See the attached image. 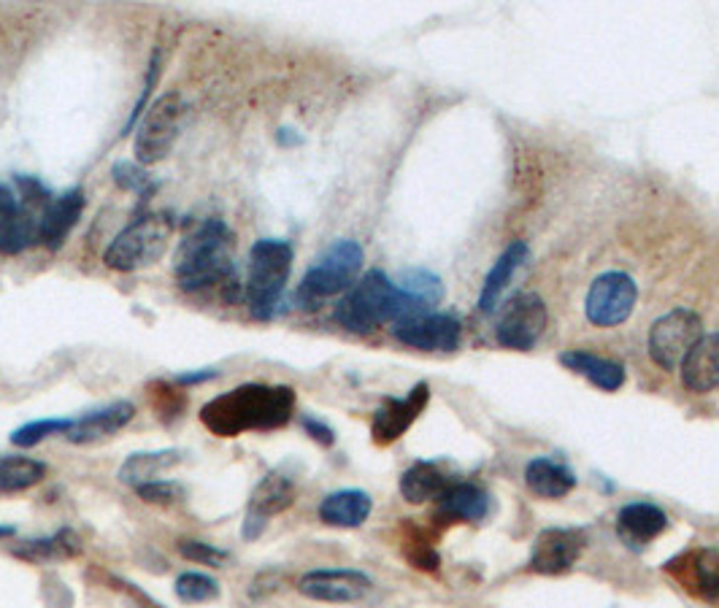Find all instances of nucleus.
<instances>
[{"label":"nucleus","instance_id":"nucleus-1","mask_svg":"<svg viewBox=\"0 0 719 608\" xmlns=\"http://www.w3.org/2000/svg\"><path fill=\"white\" fill-rule=\"evenodd\" d=\"M295 414V390L287 384H242L201 409V422L219 439L279 430Z\"/></svg>","mask_w":719,"mask_h":608},{"label":"nucleus","instance_id":"nucleus-2","mask_svg":"<svg viewBox=\"0 0 719 608\" xmlns=\"http://www.w3.org/2000/svg\"><path fill=\"white\" fill-rule=\"evenodd\" d=\"M236 233L223 219H206L195 227L176 249L174 276L184 292H203L208 287H223L227 303L238 300V268H236Z\"/></svg>","mask_w":719,"mask_h":608},{"label":"nucleus","instance_id":"nucleus-3","mask_svg":"<svg viewBox=\"0 0 719 608\" xmlns=\"http://www.w3.org/2000/svg\"><path fill=\"white\" fill-rule=\"evenodd\" d=\"M420 315H430V311L398 290L396 281L382 270H368L366 276H360L352 290L343 292L336 306V322L358 336L371 333L384 322L396 324L401 319Z\"/></svg>","mask_w":719,"mask_h":608},{"label":"nucleus","instance_id":"nucleus-4","mask_svg":"<svg viewBox=\"0 0 719 608\" xmlns=\"http://www.w3.org/2000/svg\"><path fill=\"white\" fill-rule=\"evenodd\" d=\"M292 260L295 251L281 238H260L249 249V274L244 292H247L251 317L270 322V319L279 315L287 281H290L292 274Z\"/></svg>","mask_w":719,"mask_h":608},{"label":"nucleus","instance_id":"nucleus-5","mask_svg":"<svg viewBox=\"0 0 719 608\" xmlns=\"http://www.w3.org/2000/svg\"><path fill=\"white\" fill-rule=\"evenodd\" d=\"M362 262H366V251L360 244L352 238H338L317 257L315 266L306 270L298 287V303L306 309H317L322 300L349 292L358 281Z\"/></svg>","mask_w":719,"mask_h":608},{"label":"nucleus","instance_id":"nucleus-6","mask_svg":"<svg viewBox=\"0 0 719 608\" xmlns=\"http://www.w3.org/2000/svg\"><path fill=\"white\" fill-rule=\"evenodd\" d=\"M171 236H174L171 214H144L109 244V249L103 251V262L120 274L150 268L165 257L171 247Z\"/></svg>","mask_w":719,"mask_h":608},{"label":"nucleus","instance_id":"nucleus-7","mask_svg":"<svg viewBox=\"0 0 719 608\" xmlns=\"http://www.w3.org/2000/svg\"><path fill=\"white\" fill-rule=\"evenodd\" d=\"M184 116H187V103L179 92H165L160 95L144 116L135 125V146L133 155L138 165L163 163L171 155L182 135Z\"/></svg>","mask_w":719,"mask_h":608},{"label":"nucleus","instance_id":"nucleus-8","mask_svg":"<svg viewBox=\"0 0 719 608\" xmlns=\"http://www.w3.org/2000/svg\"><path fill=\"white\" fill-rule=\"evenodd\" d=\"M700 338H703V322L696 311L674 309L657 319L649 330V354L660 368L676 371Z\"/></svg>","mask_w":719,"mask_h":608},{"label":"nucleus","instance_id":"nucleus-9","mask_svg":"<svg viewBox=\"0 0 719 608\" xmlns=\"http://www.w3.org/2000/svg\"><path fill=\"white\" fill-rule=\"evenodd\" d=\"M638 300V287L623 270H608L589 285L585 315L595 328H617L633 315Z\"/></svg>","mask_w":719,"mask_h":608},{"label":"nucleus","instance_id":"nucleus-10","mask_svg":"<svg viewBox=\"0 0 719 608\" xmlns=\"http://www.w3.org/2000/svg\"><path fill=\"white\" fill-rule=\"evenodd\" d=\"M546 322H549V311H546L544 300L533 292H520L503 306L495 338L501 347L527 352L538 343L541 333L546 330Z\"/></svg>","mask_w":719,"mask_h":608},{"label":"nucleus","instance_id":"nucleus-11","mask_svg":"<svg viewBox=\"0 0 719 608\" xmlns=\"http://www.w3.org/2000/svg\"><path fill=\"white\" fill-rule=\"evenodd\" d=\"M49 203L20 198L0 184V255H20L39 244V225Z\"/></svg>","mask_w":719,"mask_h":608},{"label":"nucleus","instance_id":"nucleus-12","mask_svg":"<svg viewBox=\"0 0 719 608\" xmlns=\"http://www.w3.org/2000/svg\"><path fill=\"white\" fill-rule=\"evenodd\" d=\"M392 336L411 349L422 352H454L463 338L460 319L452 315H420L392 324Z\"/></svg>","mask_w":719,"mask_h":608},{"label":"nucleus","instance_id":"nucleus-13","mask_svg":"<svg viewBox=\"0 0 719 608\" xmlns=\"http://www.w3.org/2000/svg\"><path fill=\"white\" fill-rule=\"evenodd\" d=\"M295 503V482L281 471H270L249 497L247 517H244V538L257 540L266 533L268 519L285 514Z\"/></svg>","mask_w":719,"mask_h":608},{"label":"nucleus","instance_id":"nucleus-14","mask_svg":"<svg viewBox=\"0 0 719 608\" xmlns=\"http://www.w3.org/2000/svg\"><path fill=\"white\" fill-rule=\"evenodd\" d=\"M371 589V579L352 568H319L309 570L298 581V592L319 604H355L366 598Z\"/></svg>","mask_w":719,"mask_h":608},{"label":"nucleus","instance_id":"nucleus-15","mask_svg":"<svg viewBox=\"0 0 719 608\" xmlns=\"http://www.w3.org/2000/svg\"><path fill=\"white\" fill-rule=\"evenodd\" d=\"M585 533L568 527H549L536 538L531 552V570L544 576H561L571 570L585 552Z\"/></svg>","mask_w":719,"mask_h":608},{"label":"nucleus","instance_id":"nucleus-16","mask_svg":"<svg viewBox=\"0 0 719 608\" xmlns=\"http://www.w3.org/2000/svg\"><path fill=\"white\" fill-rule=\"evenodd\" d=\"M430 401V387L420 382L405 398H387L379 405L371 422V435L379 446L396 444L398 439L417 422Z\"/></svg>","mask_w":719,"mask_h":608},{"label":"nucleus","instance_id":"nucleus-17","mask_svg":"<svg viewBox=\"0 0 719 608\" xmlns=\"http://www.w3.org/2000/svg\"><path fill=\"white\" fill-rule=\"evenodd\" d=\"M668 574H674L681 581L687 592H692L700 600L715 604L719 600V552L717 549H698L685 552L666 565Z\"/></svg>","mask_w":719,"mask_h":608},{"label":"nucleus","instance_id":"nucleus-18","mask_svg":"<svg viewBox=\"0 0 719 608\" xmlns=\"http://www.w3.org/2000/svg\"><path fill=\"white\" fill-rule=\"evenodd\" d=\"M84 206H88V198H84L82 187H71L68 193L60 195V198L49 203L39 225V244H44V247L52 251L63 247L68 236L73 233V227L82 219Z\"/></svg>","mask_w":719,"mask_h":608},{"label":"nucleus","instance_id":"nucleus-19","mask_svg":"<svg viewBox=\"0 0 719 608\" xmlns=\"http://www.w3.org/2000/svg\"><path fill=\"white\" fill-rule=\"evenodd\" d=\"M135 416V405L131 401H116L103 405V409L90 411V414L73 420V427L68 430L65 439L71 444H97L103 439H112L114 433H120L122 427H127Z\"/></svg>","mask_w":719,"mask_h":608},{"label":"nucleus","instance_id":"nucleus-20","mask_svg":"<svg viewBox=\"0 0 719 608\" xmlns=\"http://www.w3.org/2000/svg\"><path fill=\"white\" fill-rule=\"evenodd\" d=\"M681 382L690 392H711L719 387V333L703 336L681 362Z\"/></svg>","mask_w":719,"mask_h":608},{"label":"nucleus","instance_id":"nucleus-21","mask_svg":"<svg viewBox=\"0 0 719 608\" xmlns=\"http://www.w3.org/2000/svg\"><path fill=\"white\" fill-rule=\"evenodd\" d=\"M666 512L657 508L655 503H630L617 517L619 538L628 546H647L649 540H655L660 533H666Z\"/></svg>","mask_w":719,"mask_h":608},{"label":"nucleus","instance_id":"nucleus-22","mask_svg":"<svg viewBox=\"0 0 719 608\" xmlns=\"http://www.w3.org/2000/svg\"><path fill=\"white\" fill-rule=\"evenodd\" d=\"M525 260H527L525 241H512L506 247V251L497 257L493 270H490L487 279H484L482 292H479V311H482V315H493L497 306H501L503 292H506V287L512 285L514 274H517Z\"/></svg>","mask_w":719,"mask_h":608},{"label":"nucleus","instance_id":"nucleus-23","mask_svg":"<svg viewBox=\"0 0 719 608\" xmlns=\"http://www.w3.org/2000/svg\"><path fill=\"white\" fill-rule=\"evenodd\" d=\"M373 501L371 495L362 493V490H338V493H330L319 503V519L330 527H360L362 522L371 517Z\"/></svg>","mask_w":719,"mask_h":608},{"label":"nucleus","instance_id":"nucleus-24","mask_svg":"<svg viewBox=\"0 0 719 608\" xmlns=\"http://www.w3.org/2000/svg\"><path fill=\"white\" fill-rule=\"evenodd\" d=\"M561 362L568 371L579 373L589 384L600 387V390L606 392H617L619 387L625 384V365L617 360L598 358V354L593 352H579V349H574V352H563Z\"/></svg>","mask_w":719,"mask_h":608},{"label":"nucleus","instance_id":"nucleus-25","mask_svg":"<svg viewBox=\"0 0 719 608\" xmlns=\"http://www.w3.org/2000/svg\"><path fill=\"white\" fill-rule=\"evenodd\" d=\"M439 512L454 522H482L490 512V497L476 484H450L439 497Z\"/></svg>","mask_w":719,"mask_h":608},{"label":"nucleus","instance_id":"nucleus-26","mask_svg":"<svg viewBox=\"0 0 719 608\" xmlns=\"http://www.w3.org/2000/svg\"><path fill=\"white\" fill-rule=\"evenodd\" d=\"M525 482L538 497H549V501L565 497L576 487L574 473L565 468L563 463H555V460L549 457L531 460L525 468Z\"/></svg>","mask_w":719,"mask_h":608},{"label":"nucleus","instance_id":"nucleus-27","mask_svg":"<svg viewBox=\"0 0 719 608\" xmlns=\"http://www.w3.org/2000/svg\"><path fill=\"white\" fill-rule=\"evenodd\" d=\"M82 549H84L82 538H79L71 527H65V530H58L54 536L24 540V544L17 546L14 555L28 563H49V560H71V557L82 555Z\"/></svg>","mask_w":719,"mask_h":608},{"label":"nucleus","instance_id":"nucleus-28","mask_svg":"<svg viewBox=\"0 0 719 608\" xmlns=\"http://www.w3.org/2000/svg\"><path fill=\"white\" fill-rule=\"evenodd\" d=\"M184 457L182 450H163V452H141L131 454L120 468V482L131 484V487H141L146 482H155L163 471L179 465Z\"/></svg>","mask_w":719,"mask_h":608},{"label":"nucleus","instance_id":"nucleus-29","mask_svg":"<svg viewBox=\"0 0 719 608\" xmlns=\"http://www.w3.org/2000/svg\"><path fill=\"white\" fill-rule=\"evenodd\" d=\"M446 487H450V478L435 463H414L401 476V495L409 503L439 501Z\"/></svg>","mask_w":719,"mask_h":608},{"label":"nucleus","instance_id":"nucleus-30","mask_svg":"<svg viewBox=\"0 0 719 608\" xmlns=\"http://www.w3.org/2000/svg\"><path fill=\"white\" fill-rule=\"evenodd\" d=\"M47 465L24 454H0V493L14 495L44 482Z\"/></svg>","mask_w":719,"mask_h":608},{"label":"nucleus","instance_id":"nucleus-31","mask_svg":"<svg viewBox=\"0 0 719 608\" xmlns=\"http://www.w3.org/2000/svg\"><path fill=\"white\" fill-rule=\"evenodd\" d=\"M396 287L409 295L411 300H417L425 311L433 309V306L441 303V298H444V285H441V279L425 268L403 270V274L398 276Z\"/></svg>","mask_w":719,"mask_h":608},{"label":"nucleus","instance_id":"nucleus-32","mask_svg":"<svg viewBox=\"0 0 719 608\" xmlns=\"http://www.w3.org/2000/svg\"><path fill=\"white\" fill-rule=\"evenodd\" d=\"M174 592L176 598L187 606L212 604V600L219 598V585L212 576L198 574V570H187V574H182L179 579H176Z\"/></svg>","mask_w":719,"mask_h":608},{"label":"nucleus","instance_id":"nucleus-33","mask_svg":"<svg viewBox=\"0 0 719 608\" xmlns=\"http://www.w3.org/2000/svg\"><path fill=\"white\" fill-rule=\"evenodd\" d=\"M71 427L73 420H35L17 427L14 433H11V444L20 446V450H33L41 441H47L49 435H65Z\"/></svg>","mask_w":719,"mask_h":608},{"label":"nucleus","instance_id":"nucleus-34","mask_svg":"<svg viewBox=\"0 0 719 608\" xmlns=\"http://www.w3.org/2000/svg\"><path fill=\"white\" fill-rule=\"evenodd\" d=\"M176 549H179V555L184 557V560L208 565V568H223V565L227 563V557H230L225 549H219V546L206 544V540H193V538L179 540V546H176Z\"/></svg>","mask_w":719,"mask_h":608},{"label":"nucleus","instance_id":"nucleus-35","mask_svg":"<svg viewBox=\"0 0 719 608\" xmlns=\"http://www.w3.org/2000/svg\"><path fill=\"white\" fill-rule=\"evenodd\" d=\"M112 176L116 187L125 189V193L146 195V189H150V174H146L144 165H138L135 159H120V163H114Z\"/></svg>","mask_w":719,"mask_h":608},{"label":"nucleus","instance_id":"nucleus-36","mask_svg":"<svg viewBox=\"0 0 719 608\" xmlns=\"http://www.w3.org/2000/svg\"><path fill=\"white\" fill-rule=\"evenodd\" d=\"M135 495L144 503H155V506H168V503L184 501V487L179 482H165V478H155L146 482L141 487H135Z\"/></svg>","mask_w":719,"mask_h":608},{"label":"nucleus","instance_id":"nucleus-37","mask_svg":"<svg viewBox=\"0 0 719 608\" xmlns=\"http://www.w3.org/2000/svg\"><path fill=\"white\" fill-rule=\"evenodd\" d=\"M157 73H160V54L155 52V58H152V63H150V76H146L144 92H141V97H138V103H135V109H133L131 120H127L125 133H127V131H133V127L138 125L141 116H144V112H146V101H150V92H152V87H155V82H157Z\"/></svg>","mask_w":719,"mask_h":608},{"label":"nucleus","instance_id":"nucleus-38","mask_svg":"<svg viewBox=\"0 0 719 608\" xmlns=\"http://www.w3.org/2000/svg\"><path fill=\"white\" fill-rule=\"evenodd\" d=\"M300 425H304L306 435H311V441H317L319 446H333L336 444L333 427L325 425V422L317 420V416H304V420H300Z\"/></svg>","mask_w":719,"mask_h":608},{"label":"nucleus","instance_id":"nucleus-39","mask_svg":"<svg viewBox=\"0 0 719 608\" xmlns=\"http://www.w3.org/2000/svg\"><path fill=\"white\" fill-rule=\"evenodd\" d=\"M219 373L217 371H198V373H182V377H176V384H203V382H212V379H217Z\"/></svg>","mask_w":719,"mask_h":608},{"label":"nucleus","instance_id":"nucleus-40","mask_svg":"<svg viewBox=\"0 0 719 608\" xmlns=\"http://www.w3.org/2000/svg\"><path fill=\"white\" fill-rule=\"evenodd\" d=\"M276 141H279L281 146H292V144H300V135H295V131H290V127H281V131L276 133Z\"/></svg>","mask_w":719,"mask_h":608},{"label":"nucleus","instance_id":"nucleus-41","mask_svg":"<svg viewBox=\"0 0 719 608\" xmlns=\"http://www.w3.org/2000/svg\"><path fill=\"white\" fill-rule=\"evenodd\" d=\"M14 536H17V527L0 525V540H3V538H14Z\"/></svg>","mask_w":719,"mask_h":608}]
</instances>
